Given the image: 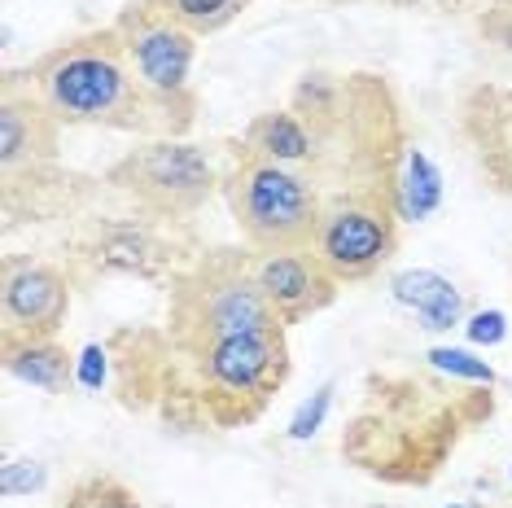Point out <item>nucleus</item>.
Here are the masks:
<instances>
[{
    "instance_id": "20e7f679",
    "label": "nucleus",
    "mask_w": 512,
    "mask_h": 508,
    "mask_svg": "<svg viewBox=\"0 0 512 508\" xmlns=\"http://www.w3.org/2000/svg\"><path fill=\"white\" fill-rule=\"evenodd\" d=\"M197 373L211 386V399L224 421H250L263 408V399L285 377V342L276 333H237L219 338L202 351H189Z\"/></svg>"
},
{
    "instance_id": "6ab92c4d",
    "label": "nucleus",
    "mask_w": 512,
    "mask_h": 508,
    "mask_svg": "<svg viewBox=\"0 0 512 508\" xmlns=\"http://www.w3.org/2000/svg\"><path fill=\"white\" fill-rule=\"evenodd\" d=\"M504 333H508L504 311H477V316L469 320V338H473L477 346H495V342H504Z\"/></svg>"
},
{
    "instance_id": "f8f14e48",
    "label": "nucleus",
    "mask_w": 512,
    "mask_h": 508,
    "mask_svg": "<svg viewBox=\"0 0 512 508\" xmlns=\"http://www.w3.org/2000/svg\"><path fill=\"white\" fill-rule=\"evenodd\" d=\"M442 206V176L434 167V158L425 149H407L403 171L394 176V215L407 224H421Z\"/></svg>"
},
{
    "instance_id": "9b49d317",
    "label": "nucleus",
    "mask_w": 512,
    "mask_h": 508,
    "mask_svg": "<svg viewBox=\"0 0 512 508\" xmlns=\"http://www.w3.org/2000/svg\"><path fill=\"white\" fill-rule=\"evenodd\" d=\"M390 290L403 307H412L416 316H421V325L429 333L460 325V316H464V294L438 272H425V268L421 272H399L390 281Z\"/></svg>"
},
{
    "instance_id": "1a4fd4ad",
    "label": "nucleus",
    "mask_w": 512,
    "mask_h": 508,
    "mask_svg": "<svg viewBox=\"0 0 512 508\" xmlns=\"http://www.w3.org/2000/svg\"><path fill=\"white\" fill-rule=\"evenodd\" d=\"M254 276H259V290L267 294V303L276 307L281 325H294V320L324 307L333 298V281H337L320 259H307L302 250L263 254V259L254 263Z\"/></svg>"
},
{
    "instance_id": "a211bd4d",
    "label": "nucleus",
    "mask_w": 512,
    "mask_h": 508,
    "mask_svg": "<svg viewBox=\"0 0 512 508\" xmlns=\"http://www.w3.org/2000/svg\"><path fill=\"white\" fill-rule=\"evenodd\" d=\"M44 487V465L40 460H9L0 469V491L5 495H22V491H40Z\"/></svg>"
},
{
    "instance_id": "6e6552de",
    "label": "nucleus",
    "mask_w": 512,
    "mask_h": 508,
    "mask_svg": "<svg viewBox=\"0 0 512 508\" xmlns=\"http://www.w3.org/2000/svg\"><path fill=\"white\" fill-rule=\"evenodd\" d=\"M71 311V290L66 276L44 263H18L5 268V346L53 338L66 325Z\"/></svg>"
},
{
    "instance_id": "dca6fc26",
    "label": "nucleus",
    "mask_w": 512,
    "mask_h": 508,
    "mask_svg": "<svg viewBox=\"0 0 512 508\" xmlns=\"http://www.w3.org/2000/svg\"><path fill=\"white\" fill-rule=\"evenodd\" d=\"M425 360L434 364L438 373H451V377H464V381H486V386L495 381L491 364H486V360H473L469 351H456V346H434Z\"/></svg>"
},
{
    "instance_id": "7ed1b4c3",
    "label": "nucleus",
    "mask_w": 512,
    "mask_h": 508,
    "mask_svg": "<svg viewBox=\"0 0 512 508\" xmlns=\"http://www.w3.org/2000/svg\"><path fill=\"white\" fill-rule=\"evenodd\" d=\"M232 215L263 254L302 250L320 233V198L302 176L285 171V163H272L263 154H246L237 176L228 180Z\"/></svg>"
},
{
    "instance_id": "9d476101",
    "label": "nucleus",
    "mask_w": 512,
    "mask_h": 508,
    "mask_svg": "<svg viewBox=\"0 0 512 508\" xmlns=\"http://www.w3.org/2000/svg\"><path fill=\"white\" fill-rule=\"evenodd\" d=\"M84 259L92 272H132L158 276L176 263V246L149 233L145 224H123V219H101L84 241Z\"/></svg>"
},
{
    "instance_id": "f03ea898",
    "label": "nucleus",
    "mask_w": 512,
    "mask_h": 508,
    "mask_svg": "<svg viewBox=\"0 0 512 508\" xmlns=\"http://www.w3.org/2000/svg\"><path fill=\"white\" fill-rule=\"evenodd\" d=\"M281 316L259 290V276L246 268V259H219L211 268H197L184 276L171 307V338L184 351H202L219 338L237 333H276Z\"/></svg>"
},
{
    "instance_id": "f257e3e1",
    "label": "nucleus",
    "mask_w": 512,
    "mask_h": 508,
    "mask_svg": "<svg viewBox=\"0 0 512 508\" xmlns=\"http://www.w3.org/2000/svg\"><path fill=\"white\" fill-rule=\"evenodd\" d=\"M36 84L44 106L57 123H101V127H132V132H184L189 119L149 92L136 79L119 31H92L53 49L36 66Z\"/></svg>"
},
{
    "instance_id": "4468645a",
    "label": "nucleus",
    "mask_w": 512,
    "mask_h": 508,
    "mask_svg": "<svg viewBox=\"0 0 512 508\" xmlns=\"http://www.w3.org/2000/svg\"><path fill=\"white\" fill-rule=\"evenodd\" d=\"M5 368L40 390H62L66 386V351L49 338L40 342H14L5 346Z\"/></svg>"
},
{
    "instance_id": "4be33fe9",
    "label": "nucleus",
    "mask_w": 512,
    "mask_h": 508,
    "mask_svg": "<svg viewBox=\"0 0 512 508\" xmlns=\"http://www.w3.org/2000/svg\"><path fill=\"white\" fill-rule=\"evenodd\" d=\"M394 9H456L460 0H386Z\"/></svg>"
},
{
    "instance_id": "aec40b11",
    "label": "nucleus",
    "mask_w": 512,
    "mask_h": 508,
    "mask_svg": "<svg viewBox=\"0 0 512 508\" xmlns=\"http://www.w3.org/2000/svg\"><path fill=\"white\" fill-rule=\"evenodd\" d=\"M79 386L84 390L106 386V351H101V346H88V351L79 355Z\"/></svg>"
},
{
    "instance_id": "2eb2a0df",
    "label": "nucleus",
    "mask_w": 512,
    "mask_h": 508,
    "mask_svg": "<svg viewBox=\"0 0 512 508\" xmlns=\"http://www.w3.org/2000/svg\"><path fill=\"white\" fill-rule=\"evenodd\" d=\"M136 5L180 22V27H189L193 36H206V31L228 27V22L237 18L241 9H250L254 0H136Z\"/></svg>"
},
{
    "instance_id": "423d86ee",
    "label": "nucleus",
    "mask_w": 512,
    "mask_h": 508,
    "mask_svg": "<svg viewBox=\"0 0 512 508\" xmlns=\"http://www.w3.org/2000/svg\"><path fill=\"white\" fill-rule=\"evenodd\" d=\"M110 180L154 215H189L211 198L215 167L206 163V154L197 145L158 141L123 158L110 171Z\"/></svg>"
},
{
    "instance_id": "412c9836",
    "label": "nucleus",
    "mask_w": 512,
    "mask_h": 508,
    "mask_svg": "<svg viewBox=\"0 0 512 508\" xmlns=\"http://www.w3.org/2000/svg\"><path fill=\"white\" fill-rule=\"evenodd\" d=\"M491 31L499 40H508L512 44V0H499L495 5V14H491Z\"/></svg>"
},
{
    "instance_id": "39448f33",
    "label": "nucleus",
    "mask_w": 512,
    "mask_h": 508,
    "mask_svg": "<svg viewBox=\"0 0 512 508\" xmlns=\"http://www.w3.org/2000/svg\"><path fill=\"white\" fill-rule=\"evenodd\" d=\"M119 31L127 62H132L136 79L154 92L162 106H171L184 119H193V97H189V71H193V53H197V36L180 22L154 14L145 5H127L123 18L114 22Z\"/></svg>"
},
{
    "instance_id": "0eeeda50",
    "label": "nucleus",
    "mask_w": 512,
    "mask_h": 508,
    "mask_svg": "<svg viewBox=\"0 0 512 508\" xmlns=\"http://www.w3.org/2000/svg\"><path fill=\"white\" fill-rule=\"evenodd\" d=\"M394 250V219L372 202H342L320 219L316 259L337 281H359L377 272Z\"/></svg>"
},
{
    "instance_id": "5701e85b",
    "label": "nucleus",
    "mask_w": 512,
    "mask_h": 508,
    "mask_svg": "<svg viewBox=\"0 0 512 508\" xmlns=\"http://www.w3.org/2000/svg\"><path fill=\"white\" fill-rule=\"evenodd\" d=\"M451 508H482V504H451Z\"/></svg>"
},
{
    "instance_id": "ddd939ff",
    "label": "nucleus",
    "mask_w": 512,
    "mask_h": 508,
    "mask_svg": "<svg viewBox=\"0 0 512 508\" xmlns=\"http://www.w3.org/2000/svg\"><path fill=\"white\" fill-rule=\"evenodd\" d=\"M254 154L272 158V163H302L311 154V132L302 127L298 114H263L250 127Z\"/></svg>"
},
{
    "instance_id": "f3484780",
    "label": "nucleus",
    "mask_w": 512,
    "mask_h": 508,
    "mask_svg": "<svg viewBox=\"0 0 512 508\" xmlns=\"http://www.w3.org/2000/svg\"><path fill=\"white\" fill-rule=\"evenodd\" d=\"M329 403H333V381H324L316 395H311V399L294 412V421H289V438H294V443H307V438L324 425V412H329Z\"/></svg>"
}]
</instances>
